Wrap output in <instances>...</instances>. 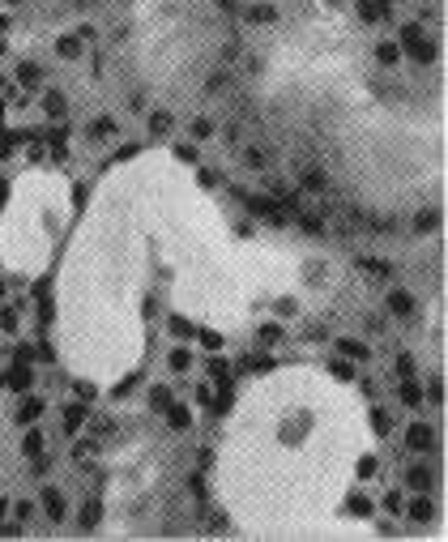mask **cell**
Masks as SVG:
<instances>
[{
    "label": "cell",
    "instance_id": "ac0fdd59",
    "mask_svg": "<svg viewBox=\"0 0 448 542\" xmlns=\"http://www.w3.org/2000/svg\"><path fill=\"white\" fill-rule=\"evenodd\" d=\"M359 269H363V273H368L376 286H380L385 278H393V265H389L385 256H359Z\"/></svg>",
    "mask_w": 448,
    "mask_h": 542
},
{
    "label": "cell",
    "instance_id": "1f68e13d",
    "mask_svg": "<svg viewBox=\"0 0 448 542\" xmlns=\"http://www.w3.org/2000/svg\"><path fill=\"white\" fill-rule=\"evenodd\" d=\"M171 402H175V397H171V385H154V389H150V410H154V415H162Z\"/></svg>",
    "mask_w": 448,
    "mask_h": 542
},
{
    "label": "cell",
    "instance_id": "f907efd6",
    "mask_svg": "<svg viewBox=\"0 0 448 542\" xmlns=\"http://www.w3.org/2000/svg\"><path fill=\"white\" fill-rule=\"evenodd\" d=\"M90 68H94L90 77H94V81H103V51H94V56H90Z\"/></svg>",
    "mask_w": 448,
    "mask_h": 542
},
{
    "label": "cell",
    "instance_id": "7bdbcfd3",
    "mask_svg": "<svg viewBox=\"0 0 448 542\" xmlns=\"http://www.w3.org/2000/svg\"><path fill=\"white\" fill-rule=\"evenodd\" d=\"M90 427H94V436H111L115 432V419H103V415H94V419H85Z\"/></svg>",
    "mask_w": 448,
    "mask_h": 542
},
{
    "label": "cell",
    "instance_id": "f5cc1de1",
    "mask_svg": "<svg viewBox=\"0 0 448 542\" xmlns=\"http://www.w3.org/2000/svg\"><path fill=\"white\" fill-rule=\"evenodd\" d=\"M94 449H98V444H90V440H81V444H77V449H73V457H77V462H85V457H90V453H94Z\"/></svg>",
    "mask_w": 448,
    "mask_h": 542
},
{
    "label": "cell",
    "instance_id": "4dcf8cb0",
    "mask_svg": "<svg viewBox=\"0 0 448 542\" xmlns=\"http://www.w3.org/2000/svg\"><path fill=\"white\" fill-rule=\"evenodd\" d=\"M167 368H171V372H179V376H184V372H188V368H192V355H188V350H184V346H171V350H167Z\"/></svg>",
    "mask_w": 448,
    "mask_h": 542
},
{
    "label": "cell",
    "instance_id": "681fc988",
    "mask_svg": "<svg viewBox=\"0 0 448 542\" xmlns=\"http://www.w3.org/2000/svg\"><path fill=\"white\" fill-rule=\"evenodd\" d=\"M214 466V449H197V470H209Z\"/></svg>",
    "mask_w": 448,
    "mask_h": 542
},
{
    "label": "cell",
    "instance_id": "836d02e7",
    "mask_svg": "<svg viewBox=\"0 0 448 542\" xmlns=\"http://www.w3.org/2000/svg\"><path fill=\"white\" fill-rule=\"evenodd\" d=\"M244 51H248V43H244L239 34H231V38L222 43V64H235V60H239Z\"/></svg>",
    "mask_w": 448,
    "mask_h": 542
},
{
    "label": "cell",
    "instance_id": "e575fe53",
    "mask_svg": "<svg viewBox=\"0 0 448 542\" xmlns=\"http://www.w3.org/2000/svg\"><path fill=\"white\" fill-rule=\"evenodd\" d=\"M329 376H338V380H355V363L342 359V355H333V359H329Z\"/></svg>",
    "mask_w": 448,
    "mask_h": 542
},
{
    "label": "cell",
    "instance_id": "f35d334b",
    "mask_svg": "<svg viewBox=\"0 0 448 542\" xmlns=\"http://www.w3.org/2000/svg\"><path fill=\"white\" fill-rule=\"evenodd\" d=\"M197 342H201L209 355H214V350H222V333H218V329H197Z\"/></svg>",
    "mask_w": 448,
    "mask_h": 542
},
{
    "label": "cell",
    "instance_id": "d590c367",
    "mask_svg": "<svg viewBox=\"0 0 448 542\" xmlns=\"http://www.w3.org/2000/svg\"><path fill=\"white\" fill-rule=\"evenodd\" d=\"M372 427H376V436H389V432H393V415H389L385 406H376V410H372Z\"/></svg>",
    "mask_w": 448,
    "mask_h": 542
},
{
    "label": "cell",
    "instance_id": "603a6c76",
    "mask_svg": "<svg viewBox=\"0 0 448 542\" xmlns=\"http://www.w3.org/2000/svg\"><path fill=\"white\" fill-rule=\"evenodd\" d=\"M286 342V329L278 325V320H265L261 329H256V346H265V350H274V346H282Z\"/></svg>",
    "mask_w": 448,
    "mask_h": 542
},
{
    "label": "cell",
    "instance_id": "83f0119b",
    "mask_svg": "<svg viewBox=\"0 0 448 542\" xmlns=\"http://www.w3.org/2000/svg\"><path fill=\"white\" fill-rule=\"evenodd\" d=\"M43 449H47V436L38 432V423H30L26 436H21V457H34V453H43Z\"/></svg>",
    "mask_w": 448,
    "mask_h": 542
},
{
    "label": "cell",
    "instance_id": "ffe728a7",
    "mask_svg": "<svg viewBox=\"0 0 448 542\" xmlns=\"http://www.w3.org/2000/svg\"><path fill=\"white\" fill-rule=\"evenodd\" d=\"M77 526H81V530H85V534H90V530H98V526H103V500H98V496H90V500H85V504H81V517H77Z\"/></svg>",
    "mask_w": 448,
    "mask_h": 542
},
{
    "label": "cell",
    "instance_id": "484cf974",
    "mask_svg": "<svg viewBox=\"0 0 448 542\" xmlns=\"http://www.w3.org/2000/svg\"><path fill=\"white\" fill-rule=\"evenodd\" d=\"M43 111H47V120H64L68 115V98L60 90H47L43 94Z\"/></svg>",
    "mask_w": 448,
    "mask_h": 542
},
{
    "label": "cell",
    "instance_id": "d6a6232c",
    "mask_svg": "<svg viewBox=\"0 0 448 542\" xmlns=\"http://www.w3.org/2000/svg\"><path fill=\"white\" fill-rule=\"evenodd\" d=\"M184 487H188V496H192V500H205V496H209V487H205V470H188Z\"/></svg>",
    "mask_w": 448,
    "mask_h": 542
},
{
    "label": "cell",
    "instance_id": "52a82bcc",
    "mask_svg": "<svg viewBox=\"0 0 448 542\" xmlns=\"http://www.w3.org/2000/svg\"><path fill=\"white\" fill-rule=\"evenodd\" d=\"M145 115H150L145 128H150L154 141H167V137L175 132V111H171V107H154V111H145Z\"/></svg>",
    "mask_w": 448,
    "mask_h": 542
},
{
    "label": "cell",
    "instance_id": "ee69618b",
    "mask_svg": "<svg viewBox=\"0 0 448 542\" xmlns=\"http://www.w3.org/2000/svg\"><path fill=\"white\" fill-rule=\"evenodd\" d=\"M175 158L179 162H197V141H179L175 145Z\"/></svg>",
    "mask_w": 448,
    "mask_h": 542
},
{
    "label": "cell",
    "instance_id": "f546056e",
    "mask_svg": "<svg viewBox=\"0 0 448 542\" xmlns=\"http://www.w3.org/2000/svg\"><path fill=\"white\" fill-rule=\"evenodd\" d=\"M423 402L427 406H444V380L440 376H427L423 380Z\"/></svg>",
    "mask_w": 448,
    "mask_h": 542
},
{
    "label": "cell",
    "instance_id": "74e56055",
    "mask_svg": "<svg viewBox=\"0 0 448 542\" xmlns=\"http://www.w3.org/2000/svg\"><path fill=\"white\" fill-rule=\"evenodd\" d=\"M124 107H128V115H145V111H150V94H141V90H132Z\"/></svg>",
    "mask_w": 448,
    "mask_h": 542
},
{
    "label": "cell",
    "instance_id": "277c9868",
    "mask_svg": "<svg viewBox=\"0 0 448 542\" xmlns=\"http://www.w3.org/2000/svg\"><path fill=\"white\" fill-rule=\"evenodd\" d=\"M385 312L397 316V320H410V316L419 312V295H415L410 286H393V291L385 295Z\"/></svg>",
    "mask_w": 448,
    "mask_h": 542
},
{
    "label": "cell",
    "instance_id": "816d5d0a",
    "mask_svg": "<svg viewBox=\"0 0 448 542\" xmlns=\"http://www.w3.org/2000/svg\"><path fill=\"white\" fill-rule=\"evenodd\" d=\"M73 393H77L81 402H90V397H94V385H85V380H77V385H73Z\"/></svg>",
    "mask_w": 448,
    "mask_h": 542
},
{
    "label": "cell",
    "instance_id": "5b68a950",
    "mask_svg": "<svg viewBox=\"0 0 448 542\" xmlns=\"http://www.w3.org/2000/svg\"><path fill=\"white\" fill-rule=\"evenodd\" d=\"M239 13H244V21H252V26H278V21H282V9H278V4H269V0L239 4Z\"/></svg>",
    "mask_w": 448,
    "mask_h": 542
},
{
    "label": "cell",
    "instance_id": "7402d4cb",
    "mask_svg": "<svg viewBox=\"0 0 448 542\" xmlns=\"http://www.w3.org/2000/svg\"><path fill=\"white\" fill-rule=\"evenodd\" d=\"M214 132H218L214 115H205V111H201V115H192V120H188V137H192V141H214Z\"/></svg>",
    "mask_w": 448,
    "mask_h": 542
},
{
    "label": "cell",
    "instance_id": "30bf717a",
    "mask_svg": "<svg viewBox=\"0 0 448 542\" xmlns=\"http://www.w3.org/2000/svg\"><path fill=\"white\" fill-rule=\"evenodd\" d=\"M60 415H64V419H60V423H64V436H77V432L85 427V419H90V406H85L81 397H73V402H64Z\"/></svg>",
    "mask_w": 448,
    "mask_h": 542
},
{
    "label": "cell",
    "instance_id": "11a10c76",
    "mask_svg": "<svg viewBox=\"0 0 448 542\" xmlns=\"http://www.w3.org/2000/svg\"><path fill=\"white\" fill-rule=\"evenodd\" d=\"M385 509H389V513H402V496H397V491H389V496H385Z\"/></svg>",
    "mask_w": 448,
    "mask_h": 542
},
{
    "label": "cell",
    "instance_id": "5bb4252c",
    "mask_svg": "<svg viewBox=\"0 0 448 542\" xmlns=\"http://www.w3.org/2000/svg\"><path fill=\"white\" fill-rule=\"evenodd\" d=\"M440 226H444V214H440V209H419V214L410 218V231H415V235H436Z\"/></svg>",
    "mask_w": 448,
    "mask_h": 542
},
{
    "label": "cell",
    "instance_id": "8992f818",
    "mask_svg": "<svg viewBox=\"0 0 448 542\" xmlns=\"http://www.w3.org/2000/svg\"><path fill=\"white\" fill-rule=\"evenodd\" d=\"M43 517H47L51 526H64V521H68V500H64L60 487H43Z\"/></svg>",
    "mask_w": 448,
    "mask_h": 542
},
{
    "label": "cell",
    "instance_id": "9a60e30c",
    "mask_svg": "<svg viewBox=\"0 0 448 542\" xmlns=\"http://www.w3.org/2000/svg\"><path fill=\"white\" fill-rule=\"evenodd\" d=\"M397 402H402V406H410V410H419V406H423V380H419V376L397 380Z\"/></svg>",
    "mask_w": 448,
    "mask_h": 542
},
{
    "label": "cell",
    "instance_id": "44dd1931",
    "mask_svg": "<svg viewBox=\"0 0 448 542\" xmlns=\"http://www.w3.org/2000/svg\"><path fill=\"white\" fill-rule=\"evenodd\" d=\"M17 85H21V90H38V85H43V64L21 60V64H17Z\"/></svg>",
    "mask_w": 448,
    "mask_h": 542
},
{
    "label": "cell",
    "instance_id": "8fae6325",
    "mask_svg": "<svg viewBox=\"0 0 448 542\" xmlns=\"http://www.w3.org/2000/svg\"><path fill=\"white\" fill-rule=\"evenodd\" d=\"M406 491L410 496H432V487H436V474L427 470V466H406Z\"/></svg>",
    "mask_w": 448,
    "mask_h": 542
},
{
    "label": "cell",
    "instance_id": "6f0895ef",
    "mask_svg": "<svg viewBox=\"0 0 448 542\" xmlns=\"http://www.w3.org/2000/svg\"><path fill=\"white\" fill-rule=\"evenodd\" d=\"M4 201H9V184L0 179V209H4Z\"/></svg>",
    "mask_w": 448,
    "mask_h": 542
},
{
    "label": "cell",
    "instance_id": "3957f363",
    "mask_svg": "<svg viewBox=\"0 0 448 542\" xmlns=\"http://www.w3.org/2000/svg\"><path fill=\"white\" fill-rule=\"evenodd\" d=\"M397 47H402L415 64H436V60H440V43H436L427 30H423V34H415V38H406V43H397Z\"/></svg>",
    "mask_w": 448,
    "mask_h": 542
},
{
    "label": "cell",
    "instance_id": "bcb514c9",
    "mask_svg": "<svg viewBox=\"0 0 448 542\" xmlns=\"http://www.w3.org/2000/svg\"><path fill=\"white\" fill-rule=\"evenodd\" d=\"M376 470H380V466H376V457H372V453H368V457H363V462H359V479H363V483H368V479H372V474H376Z\"/></svg>",
    "mask_w": 448,
    "mask_h": 542
},
{
    "label": "cell",
    "instance_id": "91938a15",
    "mask_svg": "<svg viewBox=\"0 0 448 542\" xmlns=\"http://www.w3.org/2000/svg\"><path fill=\"white\" fill-rule=\"evenodd\" d=\"M4 51H9V38H0V56H4Z\"/></svg>",
    "mask_w": 448,
    "mask_h": 542
},
{
    "label": "cell",
    "instance_id": "9c48e42d",
    "mask_svg": "<svg viewBox=\"0 0 448 542\" xmlns=\"http://www.w3.org/2000/svg\"><path fill=\"white\" fill-rule=\"evenodd\" d=\"M43 415H47V402H43V397H34V393H21V406H17L13 423H17V427H30V423H38Z\"/></svg>",
    "mask_w": 448,
    "mask_h": 542
},
{
    "label": "cell",
    "instance_id": "e0dca14e",
    "mask_svg": "<svg viewBox=\"0 0 448 542\" xmlns=\"http://www.w3.org/2000/svg\"><path fill=\"white\" fill-rule=\"evenodd\" d=\"M372 56H376V64H385V68H397V64H402V47H397L393 38H376Z\"/></svg>",
    "mask_w": 448,
    "mask_h": 542
},
{
    "label": "cell",
    "instance_id": "ab89813d",
    "mask_svg": "<svg viewBox=\"0 0 448 542\" xmlns=\"http://www.w3.org/2000/svg\"><path fill=\"white\" fill-rule=\"evenodd\" d=\"M192 397H197V406H205V410H214V406H218L214 385H197V389H192Z\"/></svg>",
    "mask_w": 448,
    "mask_h": 542
},
{
    "label": "cell",
    "instance_id": "4316f807",
    "mask_svg": "<svg viewBox=\"0 0 448 542\" xmlns=\"http://www.w3.org/2000/svg\"><path fill=\"white\" fill-rule=\"evenodd\" d=\"M239 162L252 167V171H269V154L261 145H239Z\"/></svg>",
    "mask_w": 448,
    "mask_h": 542
},
{
    "label": "cell",
    "instance_id": "7c38bea8",
    "mask_svg": "<svg viewBox=\"0 0 448 542\" xmlns=\"http://www.w3.org/2000/svg\"><path fill=\"white\" fill-rule=\"evenodd\" d=\"M333 350H338L342 359H350V363H368V359H372V346H368L363 338H338Z\"/></svg>",
    "mask_w": 448,
    "mask_h": 542
},
{
    "label": "cell",
    "instance_id": "8d00e7d4",
    "mask_svg": "<svg viewBox=\"0 0 448 542\" xmlns=\"http://www.w3.org/2000/svg\"><path fill=\"white\" fill-rule=\"evenodd\" d=\"M9 513H13V521H17V526H30V521H34V504H30V500L9 504Z\"/></svg>",
    "mask_w": 448,
    "mask_h": 542
},
{
    "label": "cell",
    "instance_id": "680465c9",
    "mask_svg": "<svg viewBox=\"0 0 448 542\" xmlns=\"http://www.w3.org/2000/svg\"><path fill=\"white\" fill-rule=\"evenodd\" d=\"M4 517H9V500L0 496V521H4Z\"/></svg>",
    "mask_w": 448,
    "mask_h": 542
},
{
    "label": "cell",
    "instance_id": "ba28073f",
    "mask_svg": "<svg viewBox=\"0 0 448 542\" xmlns=\"http://www.w3.org/2000/svg\"><path fill=\"white\" fill-rule=\"evenodd\" d=\"M299 171V188L303 192H329V171L321 167V162H303V167H295Z\"/></svg>",
    "mask_w": 448,
    "mask_h": 542
},
{
    "label": "cell",
    "instance_id": "4fadbf2b",
    "mask_svg": "<svg viewBox=\"0 0 448 542\" xmlns=\"http://www.w3.org/2000/svg\"><path fill=\"white\" fill-rule=\"evenodd\" d=\"M406 521H415V526H432V521H436V504H432V496H415V500L406 504Z\"/></svg>",
    "mask_w": 448,
    "mask_h": 542
},
{
    "label": "cell",
    "instance_id": "f6af8a7d",
    "mask_svg": "<svg viewBox=\"0 0 448 542\" xmlns=\"http://www.w3.org/2000/svg\"><path fill=\"white\" fill-rule=\"evenodd\" d=\"M350 509H355L359 517H372V513H376V504H372L368 496H350Z\"/></svg>",
    "mask_w": 448,
    "mask_h": 542
},
{
    "label": "cell",
    "instance_id": "2e32d148",
    "mask_svg": "<svg viewBox=\"0 0 448 542\" xmlns=\"http://www.w3.org/2000/svg\"><path fill=\"white\" fill-rule=\"evenodd\" d=\"M115 132H120L115 115H94V120L85 124V137H90V141H111Z\"/></svg>",
    "mask_w": 448,
    "mask_h": 542
},
{
    "label": "cell",
    "instance_id": "60d3db41",
    "mask_svg": "<svg viewBox=\"0 0 448 542\" xmlns=\"http://www.w3.org/2000/svg\"><path fill=\"white\" fill-rule=\"evenodd\" d=\"M197 184H201V188H218V184H222V171H218V167H201V171H197Z\"/></svg>",
    "mask_w": 448,
    "mask_h": 542
},
{
    "label": "cell",
    "instance_id": "c3c4849f",
    "mask_svg": "<svg viewBox=\"0 0 448 542\" xmlns=\"http://www.w3.org/2000/svg\"><path fill=\"white\" fill-rule=\"evenodd\" d=\"M73 34H77V38H81V43H98V30H94V26H77V30H73Z\"/></svg>",
    "mask_w": 448,
    "mask_h": 542
},
{
    "label": "cell",
    "instance_id": "d6986e66",
    "mask_svg": "<svg viewBox=\"0 0 448 542\" xmlns=\"http://www.w3.org/2000/svg\"><path fill=\"white\" fill-rule=\"evenodd\" d=\"M162 419H167L171 432H188V427H192V410H188L184 402H171V406L162 410Z\"/></svg>",
    "mask_w": 448,
    "mask_h": 542
},
{
    "label": "cell",
    "instance_id": "cb8c5ba5",
    "mask_svg": "<svg viewBox=\"0 0 448 542\" xmlns=\"http://www.w3.org/2000/svg\"><path fill=\"white\" fill-rule=\"evenodd\" d=\"M81 51H85V43H81L77 34H60V38H56V56H60V60L73 64V60H81Z\"/></svg>",
    "mask_w": 448,
    "mask_h": 542
},
{
    "label": "cell",
    "instance_id": "f1b7e54d",
    "mask_svg": "<svg viewBox=\"0 0 448 542\" xmlns=\"http://www.w3.org/2000/svg\"><path fill=\"white\" fill-rule=\"evenodd\" d=\"M393 372H397V380L419 376V359H415V350H397V355H393Z\"/></svg>",
    "mask_w": 448,
    "mask_h": 542
},
{
    "label": "cell",
    "instance_id": "db71d44e",
    "mask_svg": "<svg viewBox=\"0 0 448 542\" xmlns=\"http://www.w3.org/2000/svg\"><path fill=\"white\" fill-rule=\"evenodd\" d=\"M214 4H218V13H226V17L239 13V0H214Z\"/></svg>",
    "mask_w": 448,
    "mask_h": 542
},
{
    "label": "cell",
    "instance_id": "b9f144b4",
    "mask_svg": "<svg viewBox=\"0 0 448 542\" xmlns=\"http://www.w3.org/2000/svg\"><path fill=\"white\" fill-rule=\"evenodd\" d=\"M385 325H389L385 312H368V316H363V329H368V333H385Z\"/></svg>",
    "mask_w": 448,
    "mask_h": 542
},
{
    "label": "cell",
    "instance_id": "9f6ffc18",
    "mask_svg": "<svg viewBox=\"0 0 448 542\" xmlns=\"http://www.w3.org/2000/svg\"><path fill=\"white\" fill-rule=\"evenodd\" d=\"M171 333H179V338H188V333H192V329H188V325H184V320H179V316H171Z\"/></svg>",
    "mask_w": 448,
    "mask_h": 542
},
{
    "label": "cell",
    "instance_id": "6da1fadb",
    "mask_svg": "<svg viewBox=\"0 0 448 542\" xmlns=\"http://www.w3.org/2000/svg\"><path fill=\"white\" fill-rule=\"evenodd\" d=\"M231 192H235V201H239V205H244L256 222H274V226H282V222H286L282 201H278L274 192H248V188H239V184H235Z\"/></svg>",
    "mask_w": 448,
    "mask_h": 542
},
{
    "label": "cell",
    "instance_id": "d4e9b609",
    "mask_svg": "<svg viewBox=\"0 0 448 542\" xmlns=\"http://www.w3.org/2000/svg\"><path fill=\"white\" fill-rule=\"evenodd\" d=\"M30 385H34V363H17L9 372V389L13 393H30Z\"/></svg>",
    "mask_w": 448,
    "mask_h": 542
},
{
    "label": "cell",
    "instance_id": "7dc6e473",
    "mask_svg": "<svg viewBox=\"0 0 448 542\" xmlns=\"http://www.w3.org/2000/svg\"><path fill=\"white\" fill-rule=\"evenodd\" d=\"M0 329H9V333L17 329V312L13 308H0Z\"/></svg>",
    "mask_w": 448,
    "mask_h": 542
},
{
    "label": "cell",
    "instance_id": "7a4b0ae2",
    "mask_svg": "<svg viewBox=\"0 0 448 542\" xmlns=\"http://www.w3.org/2000/svg\"><path fill=\"white\" fill-rule=\"evenodd\" d=\"M406 449H410V453H419V457H432V453H436V427H432V423H423V419L406 423Z\"/></svg>",
    "mask_w": 448,
    "mask_h": 542
}]
</instances>
